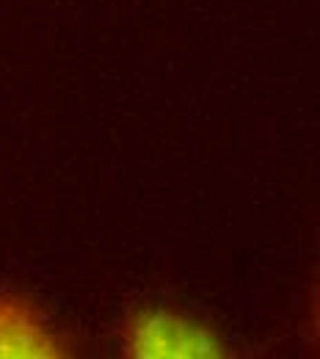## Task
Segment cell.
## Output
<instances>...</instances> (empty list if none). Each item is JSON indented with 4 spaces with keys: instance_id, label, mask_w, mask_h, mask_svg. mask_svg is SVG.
<instances>
[{
    "instance_id": "6da1fadb",
    "label": "cell",
    "mask_w": 320,
    "mask_h": 359,
    "mask_svg": "<svg viewBox=\"0 0 320 359\" xmlns=\"http://www.w3.org/2000/svg\"><path fill=\"white\" fill-rule=\"evenodd\" d=\"M119 348L136 359H218L229 354L216 323L166 304L133 307L119 323Z\"/></svg>"
},
{
    "instance_id": "7a4b0ae2",
    "label": "cell",
    "mask_w": 320,
    "mask_h": 359,
    "mask_svg": "<svg viewBox=\"0 0 320 359\" xmlns=\"http://www.w3.org/2000/svg\"><path fill=\"white\" fill-rule=\"evenodd\" d=\"M69 354V340L36 299L0 290V359H61Z\"/></svg>"
},
{
    "instance_id": "3957f363",
    "label": "cell",
    "mask_w": 320,
    "mask_h": 359,
    "mask_svg": "<svg viewBox=\"0 0 320 359\" xmlns=\"http://www.w3.org/2000/svg\"><path fill=\"white\" fill-rule=\"evenodd\" d=\"M312 332H315V340L320 346V279L315 287V302H312Z\"/></svg>"
}]
</instances>
